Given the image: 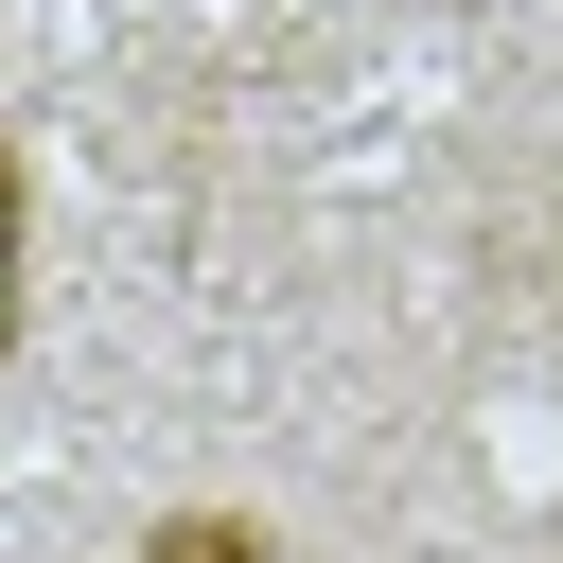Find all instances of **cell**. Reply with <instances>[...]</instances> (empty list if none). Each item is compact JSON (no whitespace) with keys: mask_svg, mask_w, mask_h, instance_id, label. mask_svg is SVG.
I'll use <instances>...</instances> for the list:
<instances>
[{"mask_svg":"<svg viewBox=\"0 0 563 563\" xmlns=\"http://www.w3.org/2000/svg\"><path fill=\"white\" fill-rule=\"evenodd\" d=\"M18 317H35V176L0 141V352H18Z\"/></svg>","mask_w":563,"mask_h":563,"instance_id":"2","label":"cell"},{"mask_svg":"<svg viewBox=\"0 0 563 563\" xmlns=\"http://www.w3.org/2000/svg\"><path fill=\"white\" fill-rule=\"evenodd\" d=\"M123 563H282V528H264V510H158Z\"/></svg>","mask_w":563,"mask_h":563,"instance_id":"1","label":"cell"}]
</instances>
